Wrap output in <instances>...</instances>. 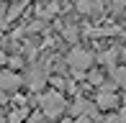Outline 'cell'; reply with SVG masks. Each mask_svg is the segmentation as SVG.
Masks as SVG:
<instances>
[{
	"label": "cell",
	"mask_w": 126,
	"mask_h": 123,
	"mask_svg": "<svg viewBox=\"0 0 126 123\" xmlns=\"http://www.w3.org/2000/svg\"><path fill=\"white\" fill-rule=\"evenodd\" d=\"M67 62H70V67H72V69L82 72V69H88V67L93 64V54H90V51H85V49H75V51H70Z\"/></svg>",
	"instance_id": "6da1fadb"
},
{
	"label": "cell",
	"mask_w": 126,
	"mask_h": 123,
	"mask_svg": "<svg viewBox=\"0 0 126 123\" xmlns=\"http://www.w3.org/2000/svg\"><path fill=\"white\" fill-rule=\"evenodd\" d=\"M3 64H5V54L0 51V67H3Z\"/></svg>",
	"instance_id": "52a82bcc"
},
{
	"label": "cell",
	"mask_w": 126,
	"mask_h": 123,
	"mask_svg": "<svg viewBox=\"0 0 126 123\" xmlns=\"http://www.w3.org/2000/svg\"><path fill=\"white\" fill-rule=\"evenodd\" d=\"M118 123H126V108L121 110V113H118Z\"/></svg>",
	"instance_id": "8992f818"
},
{
	"label": "cell",
	"mask_w": 126,
	"mask_h": 123,
	"mask_svg": "<svg viewBox=\"0 0 126 123\" xmlns=\"http://www.w3.org/2000/svg\"><path fill=\"white\" fill-rule=\"evenodd\" d=\"M64 108V100H62V95H57V92H51L44 98V113L49 115V118H54L59 110Z\"/></svg>",
	"instance_id": "7a4b0ae2"
},
{
	"label": "cell",
	"mask_w": 126,
	"mask_h": 123,
	"mask_svg": "<svg viewBox=\"0 0 126 123\" xmlns=\"http://www.w3.org/2000/svg\"><path fill=\"white\" fill-rule=\"evenodd\" d=\"M116 103H118V98H116V95H111V92H103V95H98V108H103V110L113 108Z\"/></svg>",
	"instance_id": "277c9868"
},
{
	"label": "cell",
	"mask_w": 126,
	"mask_h": 123,
	"mask_svg": "<svg viewBox=\"0 0 126 123\" xmlns=\"http://www.w3.org/2000/svg\"><path fill=\"white\" fill-rule=\"evenodd\" d=\"M116 82L121 87H126V67H121V69H116Z\"/></svg>",
	"instance_id": "5b68a950"
},
{
	"label": "cell",
	"mask_w": 126,
	"mask_h": 123,
	"mask_svg": "<svg viewBox=\"0 0 126 123\" xmlns=\"http://www.w3.org/2000/svg\"><path fill=\"white\" fill-rule=\"evenodd\" d=\"M18 87H21V77L18 74H13V72H0V90L13 92V90H18Z\"/></svg>",
	"instance_id": "3957f363"
},
{
	"label": "cell",
	"mask_w": 126,
	"mask_h": 123,
	"mask_svg": "<svg viewBox=\"0 0 126 123\" xmlns=\"http://www.w3.org/2000/svg\"><path fill=\"white\" fill-rule=\"evenodd\" d=\"M116 5H126V0H116Z\"/></svg>",
	"instance_id": "ba28073f"
},
{
	"label": "cell",
	"mask_w": 126,
	"mask_h": 123,
	"mask_svg": "<svg viewBox=\"0 0 126 123\" xmlns=\"http://www.w3.org/2000/svg\"><path fill=\"white\" fill-rule=\"evenodd\" d=\"M3 100H5V95H3V90H0V103H3Z\"/></svg>",
	"instance_id": "9c48e42d"
}]
</instances>
